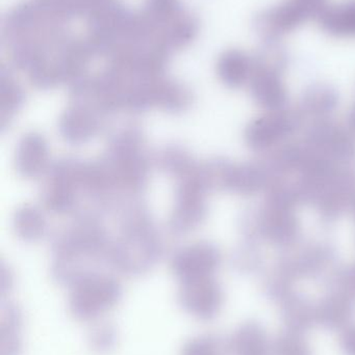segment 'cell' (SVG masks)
Returning a JSON list of instances; mask_svg holds the SVG:
<instances>
[{
	"label": "cell",
	"mask_w": 355,
	"mask_h": 355,
	"mask_svg": "<svg viewBox=\"0 0 355 355\" xmlns=\"http://www.w3.org/2000/svg\"><path fill=\"white\" fill-rule=\"evenodd\" d=\"M23 314L17 304L6 302L0 311V355H22Z\"/></svg>",
	"instance_id": "17"
},
{
	"label": "cell",
	"mask_w": 355,
	"mask_h": 355,
	"mask_svg": "<svg viewBox=\"0 0 355 355\" xmlns=\"http://www.w3.org/2000/svg\"><path fill=\"white\" fill-rule=\"evenodd\" d=\"M208 189L199 174L183 181L177 191V202L171 218V230L185 233L195 229L206 216L204 192Z\"/></svg>",
	"instance_id": "10"
},
{
	"label": "cell",
	"mask_w": 355,
	"mask_h": 355,
	"mask_svg": "<svg viewBox=\"0 0 355 355\" xmlns=\"http://www.w3.org/2000/svg\"><path fill=\"white\" fill-rule=\"evenodd\" d=\"M224 291L214 277L181 282L177 302L185 314L196 320H214L224 306Z\"/></svg>",
	"instance_id": "7"
},
{
	"label": "cell",
	"mask_w": 355,
	"mask_h": 355,
	"mask_svg": "<svg viewBox=\"0 0 355 355\" xmlns=\"http://www.w3.org/2000/svg\"><path fill=\"white\" fill-rule=\"evenodd\" d=\"M14 227L19 237L27 241H35L43 235L45 220L43 215L35 207L24 206L17 211Z\"/></svg>",
	"instance_id": "22"
},
{
	"label": "cell",
	"mask_w": 355,
	"mask_h": 355,
	"mask_svg": "<svg viewBox=\"0 0 355 355\" xmlns=\"http://www.w3.org/2000/svg\"><path fill=\"white\" fill-rule=\"evenodd\" d=\"M316 19L327 35L340 39H355V0L327 3Z\"/></svg>",
	"instance_id": "16"
},
{
	"label": "cell",
	"mask_w": 355,
	"mask_h": 355,
	"mask_svg": "<svg viewBox=\"0 0 355 355\" xmlns=\"http://www.w3.org/2000/svg\"><path fill=\"white\" fill-rule=\"evenodd\" d=\"M221 264L218 248L208 242H199L177 252L171 267L181 282L214 277Z\"/></svg>",
	"instance_id": "11"
},
{
	"label": "cell",
	"mask_w": 355,
	"mask_h": 355,
	"mask_svg": "<svg viewBox=\"0 0 355 355\" xmlns=\"http://www.w3.org/2000/svg\"><path fill=\"white\" fill-rule=\"evenodd\" d=\"M122 287L110 275L90 273L70 287L68 310L79 322H96L122 300Z\"/></svg>",
	"instance_id": "2"
},
{
	"label": "cell",
	"mask_w": 355,
	"mask_h": 355,
	"mask_svg": "<svg viewBox=\"0 0 355 355\" xmlns=\"http://www.w3.org/2000/svg\"><path fill=\"white\" fill-rule=\"evenodd\" d=\"M302 1L306 2V3L313 6L318 12V15L320 14L321 10L327 3V0H302Z\"/></svg>",
	"instance_id": "27"
},
{
	"label": "cell",
	"mask_w": 355,
	"mask_h": 355,
	"mask_svg": "<svg viewBox=\"0 0 355 355\" xmlns=\"http://www.w3.org/2000/svg\"><path fill=\"white\" fill-rule=\"evenodd\" d=\"M355 313V300L333 288L316 302L317 325L331 331H342L352 324Z\"/></svg>",
	"instance_id": "13"
},
{
	"label": "cell",
	"mask_w": 355,
	"mask_h": 355,
	"mask_svg": "<svg viewBox=\"0 0 355 355\" xmlns=\"http://www.w3.org/2000/svg\"><path fill=\"white\" fill-rule=\"evenodd\" d=\"M277 304L287 331L306 334L317 325L316 302H313L304 294L292 290Z\"/></svg>",
	"instance_id": "14"
},
{
	"label": "cell",
	"mask_w": 355,
	"mask_h": 355,
	"mask_svg": "<svg viewBox=\"0 0 355 355\" xmlns=\"http://www.w3.org/2000/svg\"><path fill=\"white\" fill-rule=\"evenodd\" d=\"M333 262V252L329 246L313 244L288 252L272 273L294 285L299 279L321 277L329 270Z\"/></svg>",
	"instance_id": "9"
},
{
	"label": "cell",
	"mask_w": 355,
	"mask_h": 355,
	"mask_svg": "<svg viewBox=\"0 0 355 355\" xmlns=\"http://www.w3.org/2000/svg\"><path fill=\"white\" fill-rule=\"evenodd\" d=\"M349 128L331 120L308 125L302 143L325 159L340 164H355V137Z\"/></svg>",
	"instance_id": "6"
},
{
	"label": "cell",
	"mask_w": 355,
	"mask_h": 355,
	"mask_svg": "<svg viewBox=\"0 0 355 355\" xmlns=\"http://www.w3.org/2000/svg\"><path fill=\"white\" fill-rule=\"evenodd\" d=\"M340 347L344 355H355V324H352L342 329L340 336Z\"/></svg>",
	"instance_id": "26"
},
{
	"label": "cell",
	"mask_w": 355,
	"mask_h": 355,
	"mask_svg": "<svg viewBox=\"0 0 355 355\" xmlns=\"http://www.w3.org/2000/svg\"><path fill=\"white\" fill-rule=\"evenodd\" d=\"M318 12L302 0H286L258 15L256 28L269 43L296 31Z\"/></svg>",
	"instance_id": "8"
},
{
	"label": "cell",
	"mask_w": 355,
	"mask_h": 355,
	"mask_svg": "<svg viewBox=\"0 0 355 355\" xmlns=\"http://www.w3.org/2000/svg\"><path fill=\"white\" fill-rule=\"evenodd\" d=\"M60 129L67 141L83 143L97 132L99 121L85 107H72L60 119Z\"/></svg>",
	"instance_id": "19"
},
{
	"label": "cell",
	"mask_w": 355,
	"mask_h": 355,
	"mask_svg": "<svg viewBox=\"0 0 355 355\" xmlns=\"http://www.w3.org/2000/svg\"><path fill=\"white\" fill-rule=\"evenodd\" d=\"M254 71V58L240 50H231L221 56L218 74L222 83L231 89L248 85Z\"/></svg>",
	"instance_id": "18"
},
{
	"label": "cell",
	"mask_w": 355,
	"mask_h": 355,
	"mask_svg": "<svg viewBox=\"0 0 355 355\" xmlns=\"http://www.w3.org/2000/svg\"><path fill=\"white\" fill-rule=\"evenodd\" d=\"M262 206L246 219V236L277 248H292L297 243L300 225L296 215L297 200L287 188L271 185Z\"/></svg>",
	"instance_id": "1"
},
{
	"label": "cell",
	"mask_w": 355,
	"mask_h": 355,
	"mask_svg": "<svg viewBox=\"0 0 355 355\" xmlns=\"http://www.w3.org/2000/svg\"><path fill=\"white\" fill-rule=\"evenodd\" d=\"M327 283L329 288L340 290L355 300V264L336 270Z\"/></svg>",
	"instance_id": "24"
},
{
	"label": "cell",
	"mask_w": 355,
	"mask_h": 355,
	"mask_svg": "<svg viewBox=\"0 0 355 355\" xmlns=\"http://www.w3.org/2000/svg\"><path fill=\"white\" fill-rule=\"evenodd\" d=\"M339 106V95L331 85L315 83L308 87L300 97L294 112L302 124L308 125L321 121L331 120V114Z\"/></svg>",
	"instance_id": "12"
},
{
	"label": "cell",
	"mask_w": 355,
	"mask_h": 355,
	"mask_svg": "<svg viewBox=\"0 0 355 355\" xmlns=\"http://www.w3.org/2000/svg\"><path fill=\"white\" fill-rule=\"evenodd\" d=\"M348 125H349L350 130L355 135V104L352 107V112L349 114V119H348Z\"/></svg>",
	"instance_id": "28"
},
{
	"label": "cell",
	"mask_w": 355,
	"mask_h": 355,
	"mask_svg": "<svg viewBox=\"0 0 355 355\" xmlns=\"http://www.w3.org/2000/svg\"><path fill=\"white\" fill-rule=\"evenodd\" d=\"M48 147L45 139L38 133L24 135L16 152V170L20 176L31 179L46 170Z\"/></svg>",
	"instance_id": "15"
},
{
	"label": "cell",
	"mask_w": 355,
	"mask_h": 355,
	"mask_svg": "<svg viewBox=\"0 0 355 355\" xmlns=\"http://www.w3.org/2000/svg\"><path fill=\"white\" fill-rule=\"evenodd\" d=\"M179 355H231L229 338L213 333L194 336L185 341Z\"/></svg>",
	"instance_id": "20"
},
{
	"label": "cell",
	"mask_w": 355,
	"mask_h": 355,
	"mask_svg": "<svg viewBox=\"0 0 355 355\" xmlns=\"http://www.w3.org/2000/svg\"><path fill=\"white\" fill-rule=\"evenodd\" d=\"M296 112L281 110L265 112L250 121L244 132L245 144L256 152H271L286 145L302 126Z\"/></svg>",
	"instance_id": "5"
},
{
	"label": "cell",
	"mask_w": 355,
	"mask_h": 355,
	"mask_svg": "<svg viewBox=\"0 0 355 355\" xmlns=\"http://www.w3.org/2000/svg\"><path fill=\"white\" fill-rule=\"evenodd\" d=\"M200 175L206 187L220 188L240 196L266 191L270 183V174L265 162L233 164L214 160L200 168Z\"/></svg>",
	"instance_id": "4"
},
{
	"label": "cell",
	"mask_w": 355,
	"mask_h": 355,
	"mask_svg": "<svg viewBox=\"0 0 355 355\" xmlns=\"http://www.w3.org/2000/svg\"><path fill=\"white\" fill-rule=\"evenodd\" d=\"M118 342L119 331L116 325L102 319L93 322L88 335V345L93 354L97 355L112 354L116 349Z\"/></svg>",
	"instance_id": "21"
},
{
	"label": "cell",
	"mask_w": 355,
	"mask_h": 355,
	"mask_svg": "<svg viewBox=\"0 0 355 355\" xmlns=\"http://www.w3.org/2000/svg\"><path fill=\"white\" fill-rule=\"evenodd\" d=\"M270 355H313L304 334L285 331L271 343Z\"/></svg>",
	"instance_id": "23"
},
{
	"label": "cell",
	"mask_w": 355,
	"mask_h": 355,
	"mask_svg": "<svg viewBox=\"0 0 355 355\" xmlns=\"http://www.w3.org/2000/svg\"><path fill=\"white\" fill-rule=\"evenodd\" d=\"M160 168L168 172L183 173V170H189V156L183 151V150H177L176 148L173 149H167L163 152L162 157H160Z\"/></svg>",
	"instance_id": "25"
},
{
	"label": "cell",
	"mask_w": 355,
	"mask_h": 355,
	"mask_svg": "<svg viewBox=\"0 0 355 355\" xmlns=\"http://www.w3.org/2000/svg\"><path fill=\"white\" fill-rule=\"evenodd\" d=\"M350 209H352V212H354V217H355V198H354V202H352V208H350Z\"/></svg>",
	"instance_id": "29"
},
{
	"label": "cell",
	"mask_w": 355,
	"mask_h": 355,
	"mask_svg": "<svg viewBox=\"0 0 355 355\" xmlns=\"http://www.w3.org/2000/svg\"><path fill=\"white\" fill-rule=\"evenodd\" d=\"M287 55L272 43L254 58V71L249 85L254 101L265 112L285 110L288 89L283 81Z\"/></svg>",
	"instance_id": "3"
}]
</instances>
